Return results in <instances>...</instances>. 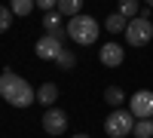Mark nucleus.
Listing matches in <instances>:
<instances>
[{
    "instance_id": "nucleus-7",
    "label": "nucleus",
    "mask_w": 153,
    "mask_h": 138,
    "mask_svg": "<svg viewBox=\"0 0 153 138\" xmlns=\"http://www.w3.org/2000/svg\"><path fill=\"white\" fill-rule=\"evenodd\" d=\"M65 129H68V114L61 107H49L43 114V132L46 135H61Z\"/></svg>"
},
{
    "instance_id": "nucleus-5",
    "label": "nucleus",
    "mask_w": 153,
    "mask_h": 138,
    "mask_svg": "<svg viewBox=\"0 0 153 138\" xmlns=\"http://www.w3.org/2000/svg\"><path fill=\"white\" fill-rule=\"evenodd\" d=\"M129 110L138 117V120H150L153 117V92L150 89H138L129 101Z\"/></svg>"
},
{
    "instance_id": "nucleus-18",
    "label": "nucleus",
    "mask_w": 153,
    "mask_h": 138,
    "mask_svg": "<svg viewBox=\"0 0 153 138\" xmlns=\"http://www.w3.org/2000/svg\"><path fill=\"white\" fill-rule=\"evenodd\" d=\"M9 25H12V9L9 6H0V34L9 31Z\"/></svg>"
},
{
    "instance_id": "nucleus-11",
    "label": "nucleus",
    "mask_w": 153,
    "mask_h": 138,
    "mask_svg": "<svg viewBox=\"0 0 153 138\" xmlns=\"http://www.w3.org/2000/svg\"><path fill=\"white\" fill-rule=\"evenodd\" d=\"M126 25H129V19L120 16V12H110V16L104 19V28H107L110 34H126Z\"/></svg>"
},
{
    "instance_id": "nucleus-15",
    "label": "nucleus",
    "mask_w": 153,
    "mask_h": 138,
    "mask_svg": "<svg viewBox=\"0 0 153 138\" xmlns=\"http://www.w3.org/2000/svg\"><path fill=\"white\" fill-rule=\"evenodd\" d=\"M104 101L113 104V107H120V104L126 101V92L120 89V86H107V89H104Z\"/></svg>"
},
{
    "instance_id": "nucleus-8",
    "label": "nucleus",
    "mask_w": 153,
    "mask_h": 138,
    "mask_svg": "<svg viewBox=\"0 0 153 138\" xmlns=\"http://www.w3.org/2000/svg\"><path fill=\"white\" fill-rule=\"evenodd\" d=\"M98 58H101V65H104V68H120V65H123V58H126V49H123L120 43L107 40L104 46L98 49Z\"/></svg>"
},
{
    "instance_id": "nucleus-13",
    "label": "nucleus",
    "mask_w": 153,
    "mask_h": 138,
    "mask_svg": "<svg viewBox=\"0 0 153 138\" xmlns=\"http://www.w3.org/2000/svg\"><path fill=\"white\" fill-rule=\"evenodd\" d=\"M37 6V0H12L9 9H12V16H31Z\"/></svg>"
},
{
    "instance_id": "nucleus-10",
    "label": "nucleus",
    "mask_w": 153,
    "mask_h": 138,
    "mask_svg": "<svg viewBox=\"0 0 153 138\" xmlns=\"http://www.w3.org/2000/svg\"><path fill=\"white\" fill-rule=\"evenodd\" d=\"M55 98H58V86H55V83H43L40 89H37V101L46 104V107H52Z\"/></svg>"
},
{
    "instance_id": "nucleus-1",
    "label": "nucleus",
    "mask_w": 153,
    "mask_h": 138,
    "mask_svg": "<svg viewBox=\"0 0 153 138\" xmlns=\"http://www.w3.org/2000/svg\"><path fill=\"white\" fill-rule=\"evenodd\" d=\"M0 98L12 107H31L37 101V89L25 77H19L12 68H6L0 74Z\"/></svg>"
},
{
    "instance_id": "nucleus-2",
    "label": "nucleus",
    "mask_w": 153,
    "mask_h": 138,
    "mask_svg": "<svg viewBox=\"0 0 153 138\" xmlns=\"http://www.w3.org/2000/svg\"><path fill=\"white\" fill-rule=\"evenodd\" d=\"M65 31H68V37H71L76 46H92V43L98 40V34H101V25L89 16V12H86V16L80 12V16H74V19L68 22Z\"/></svg>"
},
{
    "instance_id": "nucleus-6",
    "label": "nucleus",
    "mask_w": 153,
    "mask_h": 138,
    "mask_svg": "<svg viewBox=\"0 0 153 138\" xmlns=\"http://www.w3.org/2000/svg\"><path fill=\"white\" fill-rule=\"evenodd\" d=\"M37 58H43V61H55L58 58V52L65 46H61V37H55V34H43L40 40H37Z\"/></svg>"
},
{
    "instance_id": "nucleus-16",
    "label": "nucleus",
    "mask_w": 153,
    "mask_h": 138,
    "mask_svg": "<svg viewBox=\"0 0 153 138\" xmlns=\"http://www.w3.org/2000/svg\"><path fill=\"white\" fill-rule=\"evenodd\" d=\"M55 65H58L61 71H71V68L76 65V55L71 52V49H61V52H58V58H55Z\"/></svg>"
},
{
    "instance_id": "nucleus-12",
    "label": "nucleus",
    "mask_w": 153,
    "mask_h": 138,
    "mask_svg": "<svg viewBox=\"0 0 153 138\" xmlns=\"http://www.w3.org/2000/svg\"><path fill=\"white\" fill-rule=\"evenodd\" d=\"M120 16H126V19H138L141 16V0H120Z\"/></svg>"
},
{
    "instance_id": "nucleus-9",
    "label": "nucleus",
    "mask_w": 153,
    "mask_h": 138,
    "mask_svg": "<svg viewBox=\"0 0 153 138\" xmlns=\"http://www.w3.org/2000/svg\"><path fill=\"white\" fill-rule=\"evenodd\" d=\"M43 28H46V34H55V37H61V40H65V34H68V31H61V12L58 9H52V12L43 16Z\"/></svg>"
},
{
    "instance_id": "nucleus-17",
    "label": "nucleus",
    "mask_w": 153,
    "mask_h": 138,
    "mask_svg": "<svg viewBox=\"0 0 153 138\" xmlns=\"http://www.w3.org/2000/svg\"><path fill=\"white\" fill-rule=\"evenodd\" d=\"M135 138H153V120H135Z\"/></svg>"
},
{
    "instance_id": "nucleus-4",
    "label": "nucleus",
    "mask_w": 153,
    "mask_h": 138,
    "mask_svg": "<svg viewBox=\"0 0 153 138\" xmlns=\"http://www.w3.org/2000/svg\"><path fill=\"white\" fill-rule=\"evenodd\" d=\"M126 40H129V46H147L153 40V22L144 19V16L132 19L126 25Z\"/></svg>"
},
{
    "instance_id": "nucleus-19",
    "label": "nucleus",
    "mask_w": 153,
    "mask_h": 138,
    "mask_svg": "<svg viewBox=\"0 0 153 138\" xmlns=\"http://www.w3.org/2000/svg\"><path fill=\"white\" fill-rule=\"evenodd\" d=\"M37 9H46V12H52V9H58V0H37Z\"/></svg>"
},
{
    "instance_id": "nucleus-21",
    "label": "nucleus",
    "mask_w": 153,
    "mask_h": 138,
    "mask_svg": "<svg viewBox=\"0 0 153 138\" xmlns=\"http://www.w3.org/2000/svg\"><path fill=\"white\" fill-rule=\"evenodd\" d=\"M74 138H89V135H74Z\"/></svg>"
},
{
    "instance_id": "nucleus-3",
    "label": "nucleus",
    "mask_w": 153,
    "mask_h": 138,
    "mask_svg": "<svg viewBox=\"0 0 153 138\" xmlns=\"http://www.w3.org/2000/svg\"><path fill=\"white\" fill-rule=\"evenodd\" d=\"M135 114L132 110H123V107H117V110H110V117L104 120V132L110 135V138H126V135H132L135 132Z\"/></svg>"
},
{
    "instance_id": "nucleus-20",
    "label": "nucleus",
    "mask_w": 153,
    "mask_h": 138,
    "mask_svg": "<svg viewBox=\"0 0 153 138\" xmlns=\"http://www.w3.org/2000/svg\"><path fill=\"white\" fill-rule=\"evenodd\" d=\"M144 3H147V6H153V0H144Z\"/></svg>"
},
{
    "instance_id": "nucleus-14",
    "label": "nucleus",
    "mask_w": 153,
    "mask_h": 138,
    "mask_svg": "<svg viewBox=\"0 0 153 138\" xmlns=\"http://www.w3.org/2000/svg\"><path fill=\"white\" fill-rule=\"evenodd\" d=\"M80 9H83V0H58V12L61 16H80Z\"/></svg>"
}]
</instances>
